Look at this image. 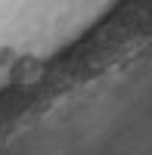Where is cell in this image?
I'll return each instance as SVG.
<instances>
[{
	"label": "cell",
	"instance_id": "6da1fadb",
	"mask_svg": "<svg viewBox=\"0 0 152 155\" xmlns=\"http://www.w3.org/2000/svg\"><path fill=\"white\" fill-rule=\"evenodd\" d=\"M12 56H16V53H12V47H3V50H0V65H9Z\"/></svg>",
	"mask_w": 152,
	"mask_h": 155
}]
</instances>
